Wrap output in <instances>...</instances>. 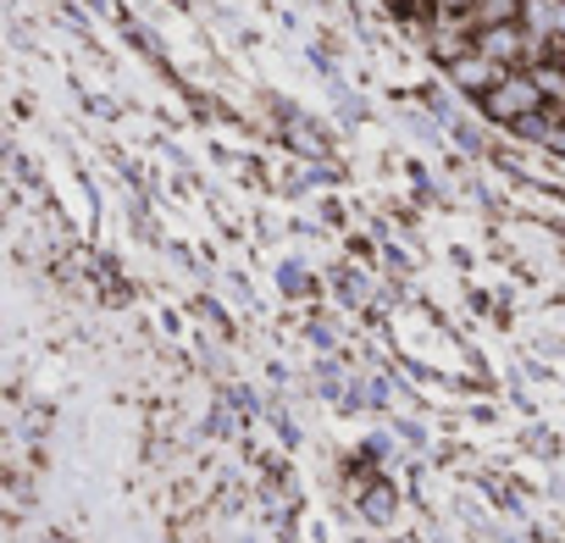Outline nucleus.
Returning a JSON list of instances; mask_svg holds the SVG:
<instances>
[{"label": "nucleus", "instance_id": "nucleus-3", "mask_svg": "<svg viewBox=\"0 0 565 543\" xmlns=\"http://www.w3.org/2000/svg\"><path fill=\"white\" fill-rule=\"evenodd\" d=\"M521 18V0H471V23H515Z\"/></svg>", "mask_w": 565, "mask_h": 543}, {"label": "nucleus", "instance_id": "nucleus-2", "mask_svg": "<svg viewBox=\"0 0 565 543\" xmlns=\"http://www.w3.org/2000/svg\"><path fill=\"white\" fill-rule=\"evenodd\" d=\"M444 73H449V84H455L460 95H471V100H477V95H482V89H493L510 67H499L493 56H482V51L471 45V51H460L455 62H444Z\"/></svg>", "mask_w": 565, "mask_h": 543}, {"label": "nucleus", "instance_id": "nucleus-4", "mask_svg": "<svg viewBox=\"0 0 565 543\" xmlns=\"http://www.w3.org/2000/svg\"><path fill=\"white\" fill-rule=\"evenodd\" d=\"M361 510H366L372 521H388V515H394V488H388V482H383V488H372V493L361 499Z\"/></svg>", "mask_w": 565, "mask_h": 543}, {"label": "nucleus", "instance_id": "nucleus-6", "mask_svg": "<svg viewBox=\"0 0 565 543\" xmlns=\"http://www.w3.org/2000/svg\"><path fill=\"white\" fill-rule=\"evenodd\" d=\"M427 12H471V0H427Z\"/></svg>", "mask_w": 565, "mask_h": 543}, {"label": "nucleus", "instance_id": "nucleus-5", "mask_svg": "<svg viewBox=\"0 0 565 543\" xmlns=\"http://www.w3.org/2000/svg\"><path fill=\"white\" fill-rule=\"evenodd\" d=\"M388 12H394V18H422L427 0H388Z\"/></svg>", "mask_w": 565, "mask_h": 543}, {"label": "nucleus", "instance_id": "nucleus-1", "mask_svg": "<svg viewBox=\"0 0 565 543\" xmlns=\"http://www.w3.org/2000/svg\"><path fill=\"white\" fill-rule=\"evenodd\" d=\"M537 106H548V100H543V89H537L532 67H510L493 89H482V95H477L482 123H499V128H515V123H521V117H532Z\"/></svg>", "mask_w": 565, "mask_h": 543}]
</instances>
